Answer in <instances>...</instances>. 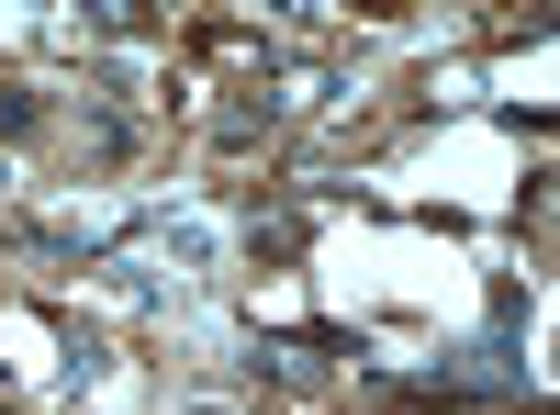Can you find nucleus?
Here are the masks:
<instances>
[{"label":"nucleus","mask_w":560,"mask_h":415,"mask_svg":"<svg viewBox=\"0 0 560 415\" xmlns=\"http://www.w3.org/2000/svg\"><path fill=\"white\" fill-rule=\"evenodd\" d=\"M0 415H12V404H0Z\"/></svg>","instance_id":"f257e3e1"}]
</instances>
